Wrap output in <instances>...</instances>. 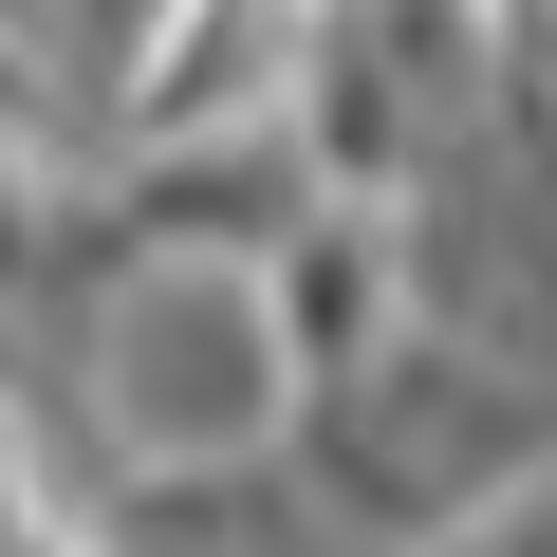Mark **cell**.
<instances>
[{
    "instance_id": "3",
    "label": "cell",
    "mask_w": 557,
    "mask_h": 557,
    "mask_svg": "<svg viewBox=\"0 0 557 557\" xmlns=\"http://www.w3.org/2000/svg\"><path fill=\"white\" fill-rule=\"evenodd\" d=\"M94 205H112L131 242L278 260V242L335 205V168L298 149V112H223V131H131V149H94Z\"/></svg>"
},
{
    "instance_id": "2",
    "label": "cell",
    "mask_w": 557,
    "mask_h": 557,
    "mask_svg": "<svg viewBox=\"0 0 557 557\" xmlns=\"http://www.w3.org/2000/svg\"><path fill=\"white\" fill-rule=\"evenodd\" d=\"M278 112L335 168V205H409L446 149H483L520 112V38H502V0H317Z\"/></svg>"
},
{
    "instance_id": "4",
    "label": "cell",
    "mask_w": 557,
    "mask_h": 557,
    "mask_svg": "<svg viewBox=\"0 0 557 557\" xmlns=\"http://www.w3.org/2000/svg\"><path fill=\"white\" fill-rule=\"evenodd\" d=\"M94 557H391V539H354L298 446H260V465H149V483H112Z\"/></svg>"
},
{
    "instance_id": "5",
    "label": "cell",
    "mask_w": 557,
    "mask_h": 557,
    "mask_svg": "<svg viewBox=\"0 0 557 557\" xmlns=\"http://www.w3.org/2000/svg\"><path fill=\"white\" fill-rule=\"evenodd\" d=\"M428 557H557V465H520V483H502L483 520H446Z\"/></svg>"
},
{
    "instance_id": "1",
    "label": "cell",
    "mask_w": 557,
    "mask_h": 557,
    "mask_svg": "<svg viewBox=\"0 0 557 557\" xmlns=\"http://www.w3.org/2000/svg\"><path fill=\"white\" fill-rule=\"evenodd\" d=\"M298 465H317V502H335L354 539L428 557V539L483 520L520 465H557V372H520V354H483V335H446V317H391L372 354H335V372L298 391Z\"/></svg>"
}]
</instances>
